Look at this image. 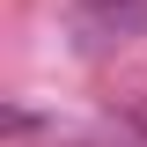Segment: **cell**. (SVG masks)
Returning <instances> with one entry per match:
<instances>
[{
  "mask_svg": "<svg viewBox=\"0 0 147 147\" xmlns=\"http://www.w3.org/2000/svg\"><path fill=\"white\" fill-rule=\"evenodd\" d=\"M74 7H81L103 37H140L147 30V0H74Z\"/></svg>",
  "mask_w": 147,
  "mask_h": 147,
  "instance_id": "obj_1",
  "label": "cell"
}]
</instances>
